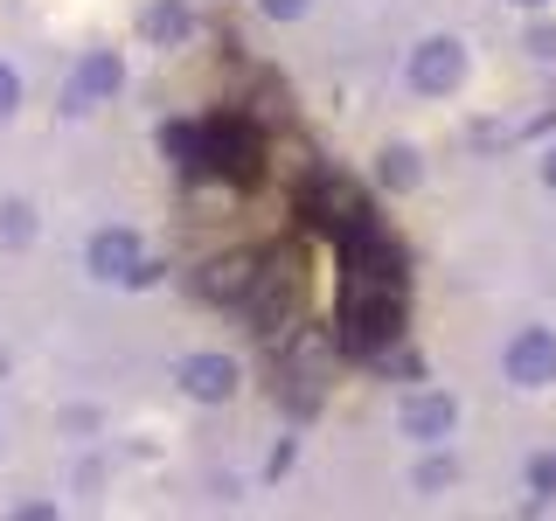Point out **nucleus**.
<instances>
[{
  "label": "nucleus",
  "instance_id": "f257e3e1",
  "mask_svg": "<svg viewBox=\"0 0 556 521\" xmlns=\"http://www.w3.org/2000/svg\"><path fill=\"white\" fill-rule=\"evenodd\" d=\"M341 292H410V257L382 223L341 237Z\"/></svg>",
  "mask_w": 556,
  "mask_h": 521
},
{
  "label": "nucleus",
  "instance_id": "f03ea898",
  "mask_svg": "<svg viewBox=\"0 0 556 521\" xmlns=\"http://www.w3.org/2000/svg\"><path fill=\"white\" fill-rule=\"evenodd\" d=\"M404 300L410 292H341V320H334V347L355 361L382 355L404 334Z\"/></svg>",
  "mask_w": 556,
  "mask_h": 521
},
{
  "label": "nucleus",
  "instance_id": "7ed1b4c3",
  "mask_svg": "<svg viewBox=\"0 0 556 521\" xmlns=\"http://www.w3.org/2000/svg\"><path fill=\"white\" fill-rule=\"evenodd\" d=\"M202 174L223 188H257L265 181V139L251 118H208L202 126Z\"/></svg>",
  "mask_w": 556,
  "mask_h": 521
},
{
  "label": "nucleus",
  "instance_id": "20e7f679",
  "mask_svg": "<svg viewBox=\"0 0 556 521\" xmlns=\"http://www.w3.org/2000/svg\"><path fill=\"white\" fill-rule=\"evenodd\" d=\"M243 313H251V327L265 341H278L286 334V320L300 313V251H271V257H257V278H251V292L237 300Z\"/></svg>",
  "mask_w": 556,
  "mask_h": 521
},
{
  "label": "nucleus",
  "instance_id": "39448f33",
  "mask_svg": "<svg viewBox=\"0 0 556 521\" xmlns=\"http://www.w3.org/2000/svg\"><path fill=\"white\" fill-rule=\"evenodd\" d=\"M300 216H306V230H320V237H355L362 223H376V208L348 174H313L300 188Z\"/></svg>",
  "mask_w": 556,
  "mask_h": 521
},
{
  "label": "nucleus",
  "instance_id": "423d86ee",
  "mask_svg": "<svg viewBox=\"0 0 556 521\" xmlns=\"http://www.w3.org/2000/svg\"><path fill=\"white\" fill-rule=\"evenodd\" d=\"M251 278H257V257L251 251H237V257H208V265L188 278V292L208 306H237L243 292H251Z\"/></svg>",
  "mask_w": 556,
  "mask_h": 521
},
{
  "label": "nucleus",
  "instance_id": "0eeeda50",
  "mask_svg": "<svg viewBox=\"0 0 556 521\" xmlns=\"http://www.w3.org/2000/svg\"><path fill=\"white\" fill-rule=\"evenodd\" d=\"M508 382L515 390H543V382H556V334L549 327H529V334L508 341Z\"/></svg>",
  "mask_w": 556,
  "mask_h": 521
},
{
  "label": "nucleus",
  "instance_id": "6e6552de",
  "mask_svg": "<svg viewBox=\"0 0 556 521\" xmlns=\"http://www.w3.org/2000/svg\"><path fill=\"white\" fill-rule=\"evenodd\" d=\"M459 77H466V49H459V42H445V35H439V42H425V49L410 56V84H417L425 98L459 91Z\"/></svg>",
  "mask_w": 556,
  "mask_h": 521
},
{
  "label": "nucleus",
  "instance_id": "1a4fd4ad",
  "mask_svg": "<svg viewBox=\"0 0 556 521\" xmlns=\"http://www.w3.org/2000/svg\"><path fill=\"white\" fill-rule=\"evenodd\" d=\"M91 271L98 278H132V285H147V278H153V265L139 257V237L132 230H104L91 243Z\"/></svg>",
  "mask_w": 556,
  "mask_h": 521
},
{
  "label": "nucleus",
  "instance_id": "9d476101",
  "mask_svg": "<svg viewBox=\"0 0 556 521\" xmlns=\"http://www.w3.org/2000/svg\"><path fill=\"white\" fill-rule=\"evenodd\" d=\"M181 390L195 396V404H223V396L237 390V361L230 355H188L181 361Z\"/></svg>",
  "mask_w": 556,
  "mask_h": 521
},
{
  "label": "nucleus",
  "instance_id": "9b49d317",
  "mask_svg": "<svg viewBox=\"0 0 556 521\" xmlns=\"http://www.w3.org/2000/svg\"><path fill=\"white\" fill-rule=\"evenodd\" d=\"M452 424H459V404H452V396H439V390H425V396H410V404H404V439L439 445Z\"/></svg>",
  "mask_w": 556,
  "mask_h": 521
},
{
  "label": "nucleus",
  "instance_id": "f8f14e48",
  "mask_svg": "<svg viewBox=\"0 0 556 521\" xmlns=\"http://www.w3.org/2000/svg\"><path fill=\"white\" fill-rule=\"evenodd\" d=\"M118 56H84V69H77V84L63 91V112H91V98H104V91H118Z\"/></svg>",
  "mask_w": 556,
  "mask_h": 521
},
{
  "label": "nucleus",
  "instance_id": "ddd939ff",
  "mask_svg": "<svg viewBox=\"0 0 556 521\" xmlns=\"http://www.w3.org/2000/svg\"><path fill=\"white\" fill-rule=\"evenodd\" d=\"M161 147H167V161L181 167L188 181H202V126H167Z\"/></svg>",
  "mask_w": 556,
  "mask_h": 521
},
{
  "label": "nucleus",
  "instance_id": "4468645a",
  "mask_svg": "<svg viewBox=\"0 0 556 521\" xmlns=\"http://www.w3.org/2000/svg\"><path fill=\"white\" fill-rule=\"evenodd\" d=\"M188 28H195V22H188L181 0H161V8H147V35H153V42H181Z\"/></svg>",
  "mask_w": 556,
  "mask_h": 521
},
{
  "label": "nucleus",
  "instance_id": "2eb2a0df",
  "mask_svg": "<svg viewBox=\"0 0 556 521\" xmlns=\"http://www.w3.org/2000/svg\"><path fill=\"white\" fill-rule=\"evenodd\" d=\"M410 181H417V153L390 147V153H382V188H410Z\"/></svg>",
  "mask_w": 556,
  "mask_h": 521
},
{
  "label": "nucleus",
  "instance_id": "dca6fc26",
  "mask_svg": "<svg viewBox=\"0 0 556 521\" xmlns=\"http://www.w3.org/2000/svg\"><path fill=\"white\" fill-rule=\"evenodd\" d=\"M0 237H8V243H28V237H35L28 208H8V216H0Z\"/></svg>",
  "mask_w": 556,
  "mask_h": 521
},
{
  "label": "nucleus",
  "instance_id": "f3484780",
  "mask_svg": "<svg viewBox=\"0 0 556 521\" xmlns=\"http://www.w3.org/2000/svg\"><path fill=\"white\" fill-rule=\"evenodd\" d=\"M14 104H22V77H14V69H8V63H0V118H8V112H14Z\"/></svg>",
  "mask_w": 556,
  "mask_h": 521
},
{
  "label": "nucleus",
  "instance_id": "a211bd4d",
  "mask_svg": "<svg viewBox=\"0 0 556 521\" xmlns=\"http://www.w3.org/2000/svg\"><path fill=\"white\" fill-rule=\"evenodd\" d=\"M452 480H459V466H452V459H431L425 473H417V486H452Z\"/></svg>",
  "mask_w": 556,
  "mask_h": 521
},
{
  "label": "nucleus",
  "instance_id": "6ab92c4d",
  "mask_svg": "<svg viewBox=\"0 0 556 521\" xmlns=\"http://www.w3.org/2000/svg\"><path fill=\"white\" fill-rule=\"evenodd\" d=\"M529 486H535V500L556 494V459H535V466H529Z\"/></svg>",
  "mask_w": 556,
  "mask_h": 521
},
{
  "label": "nucleus",
  "instance_id": "aec40b11",
  "mask_svg": "<svg viewBox=\"0 0 556 521\" xmlns=\"http://www.w3.org/2000/svg\"><path fill=\"white\" fill-rule=\"evenodd\" d=\"M265 14L271 22H292V14H306V0H265Z\"/></svg>",
  "mask_w": 556,
  "mask_h": 521
},
{
  "label": "nucleus",
  "instance_id": "412c9836",
  "mask_svg": "<svg viewBox=\"0 0 556 521\" xmlns=\"http://www.w3.org/2000/svg\"><path fill=\"white\" fill-rule=\"evenodd\" d=\"M529 49H535V56H556V28H535V35H529Z\"/></svg>",
  "mask_w": 556,
  "mask_h": 521
},
{
  "label": "nucleus",
  "instance_id": "4be33fe9",
  "mask_svg": "<svg viewBox=\"0 0 556 521\" xmlns=\"http://www.w3.org/2000/svg\"><path fill=\"white\" fill-rule=\"evenodd\" d=\"M543 181H549V188H556V147H549V161H543Z\"/></svg>",
  "mask_w": 556,
  "mask_h": 521
},
{
  "label": "nucleus",
  "instance_id": "5701e85b",
  "mask_svg": "<svg viewBox=\"0 0 556 521\" xmlns=\"http://www.w3.org/2000/svg\"><path fill=\"white\" fill-rule=\"evenodd\" d=\"M521 8H543V0H521Z\"/></svg>",
  "mask_w": 556,
  "mask_h": 521
}]
</instances>
